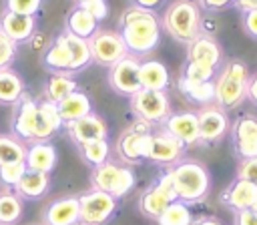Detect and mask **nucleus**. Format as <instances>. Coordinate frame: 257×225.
<instances>
[{
	"label": "nucleus",
	"mask_w": 257,
	"mask_h": 225,
	"mask_svg": "<svg viewBox=\"0 0 257 225\" xmlns=\"http://www.w3.org/2000/svg\"><path fill=\"white\" fill-rule=\"evenodd\" d=\"M88 48H90L92 62H96L98 66H106V68L128 54L120 34L108 28H98L88 38Z\"/></svg>",
	"instance_id": "obj_12"
},
{
	"label": "nucleus",
	"mask_w": 257,
	"mask_h": 225,
	"mask_svg": "<svg viewBox=\"0 0 257 225\" xmlns=\"http://www.w3.org/2000/svg\"><path fill=\"white\" fill-rule=\"evenodd\" d=\"M151 131H153L151 125L137 119L133 125H128L120 133V137L116 139L114 151L122 165H139L141 161H145V145Z\"/></svg>",
	"instance_id": "obj_9"
},
{
	"label": "nucleus",
	"mask_w": 257,
	"mask_h": 225,
	"mask_svg": "<svg viewBox=\"0 0 257 225\" xmlns=\"http://www.w3.org/2000/svg\"><path fill=\"white\" fill-rule=\"evenodd\" d=\"M26 165L24 163H8V165H0V183L6 189H14V185L20 181V177L24 175Z\"/></svg>",
	"instance_id": "obj_36"
},
{
	"label": "nucleus",
	"mask_w": 257,
	"mask_h": 225,
	"mask_svg": "<svg viewBox=\"0 0 257 225\" xmlns=\"http://www.w3.org/2000/svg\"><path fill=\"white\" fill-rule=\"evenodd\" d=\"M233 225H257V211L245 209L233 213Z\"/></svg>",
	"instance_id": "obj_43"
},
{
	"label": "nucleus",
	"mask_w": 257,
	"mask_h": 225,
	"mask_svg": "<svg viewBox=\"0 0 257 225\" xmlns=\"http://www.w3.org/2000/svg\"><path fill=\"white\" fill-rule=\"evenodd\" d=\"M191 225H223V221L213 215H199L191 221Z\"/></svg>",
	"instance_id": "obj_45"
},
{
	"label": "nucleus",
	"mask_w": 257,
	"mask_h": 225,
	"mask_svg": "<svg viewBox=\"0 0 257 225\" xmlns=\"http://www.w3.org/2000/svg\"><path fill=\"white\" fill-rule=\"evenodd\" d=\"M26 157V145L16 139L12 133L4 135L0 133V165L8 163H24Z\"/></svg>",
	"instance_id": "obj_33"
},
{
	"label": "nucleus",
	"mask_w": 257,
	"mask_h": 225,
	"mask_svg": "<svg viewBox=\"0 0 257 225\" xmlns=\"http://www.w3.org/2000/svg\"><path fill=\"white\" fill-rule=\"evenodd\" d=\"M16 52H18V44L0 32V70L12 68V64L16 60Z\"/></svg>",
	"instance_id": "obj_37"
},
{
	"label": "nucleus",
	"mask_w": 257,
	"mask_h": 225,
	"mask_svg": "<svg viewBox=\"0 0 257 225\" xmlns=\"http://www.w3.org/2000/svg\"><path fill=\"white\" fill-rule=\"evenodd\" d=\"M38 110H40V113H42V117H44V119H46V121L56 129V133L64 127V123H62V119H60V113H58V106H56L54 102H50V100H44V98H42V100L38 102Z\"/></svg>",
	"instance_id": "obj_40"
},
{
	"label": "nucleus",
	"mask_w": 257,
	"mask_h": 225,
	"mask_svg": "<svg viewBox=\"0 0 257 225\" xmlns=\"http://www.w3.org/2000/svg\"><path fill=\"white\" fill-rule=\"evenodd\" d=\"M56 161H58V153H56V147L50 141H40V143L26 145V157H24L26 169L50 175L52 169L56 167Z\"/></svg>",
	"instance_id": "obj_22"
},
{
	"label": "nucleus",
	"mask_w": 257,
	"mask_h": 225,
	"mask_svg": "<svg viewBox=\"0 0 257 225\" xmlns=\"http://www.w3.org/2000/svg\"><path fill=\"white\" fill-rule=\"evenodd\" d=\"M185 48H187L185 50L187 62H193V64H199L211 70H219L221 60H223V50H221V44L213 36L201 32L189 44H185Z\"/></svg>",
	"instance_id": "obj_16"
},
{
	"label": "nucleus",
	"mask_w": 257,
	"mask_h": 225,
	"mask_svg": "<svg viewBox=\"0 0 257 225\" xmlns=\"http://www.w3.org/2000/svg\"><path fill=\"white\" fill-rule=\"evenodd\" d=\"M38 225H42V223H38Z\"/></svg>",
	"instance_id": "obj_50"
},
{
	"label": "nucleus",
	"mask_w": 257,
	"mask_h": 225,
	"mask_svg": "<svg viewBox=\"0 0 257 225\" xmlns=\"http://www.w3.org/2000/svg\"><path fill=\"white\" fill-rule=\"evenodd\" d=\"M78 207H80L78 225H106L118 211V199L108 193L88 189L78 195Z\"/></svg>",
	"instance_id": "obj_8"
},
{
	"label": "nucleus",
	"mask_w": 257,
	"mask_h": 225,
	"mask_svg": "<svg viewBox=\"0 0 257 225\" xmlns=\"http://www.w3.org/2000/svg\"><path fill=\"white\" fill-rule=\"evenodd\" d=\"M161 28H165L173 40L189 44L201 34V8L193 0H173L163 12Z\"/></svg>",
	"instance_id": "obj_5"
},
{
	"label": "nucleus",
	"mask_w": 257,
	"mask_h": 225,
	"mask_svg": "<svg viewBox=\"0 0 257 225\" xmlns=\"http://www.w3.org/2000/svg\"><path fill=\"white\" fill-rule=\"evenodd\" d=\"M131 108L139 121H143L151 127H161L173 113L171 98L167 92L147 90V88H139L131 96Z\"/></svg>",
	"instance_id": "obj_7"
},
{
	"label": "nucleus",
	"mask_w": 257,
	"mask_h": 225,
	"mask_svg": "<svg viewBox=\"0 0 257 225\" xmlns=\"http://www.w3.org/2000/svg\"><path fill=\"white\" fill-rule=\"evenodd\" d=\"M64 129L74 145H84V143L100 141V139L108 137V125L104 123L102 117H98L94 113H88L86 117L76 119L72 123H66Z\"/></svg>",
	"instance_id": "obj_17"
},
{
	"label": "nucleus",
	"mask_w": 257,
	"mask_h": 225,
	"mask_svg": "<svg viewBox=\"0 0 257 225\" xmlns=\"http://www.w3.org/2000/svg\"><path fill=\"white\" fill-rule=\"evenodd\" d=\"M233 6L241 12H249V10H257V0H233Z\"/></svg>",
	"instance_id": "obj_46"
},
{
	"label": "nucleus",
	"mask_w": 257,
	"mask_h": 225,
	"mask_svg": "<svg viewBox=\"0 0 257 225\" xmlns=\"http://www.w3.org/2000/svg\"><path fill=\"white\" fill-rule=\"evenodd\" d=\"M197 121H199V145H205V147L221 143L231 129L227 110L215 102L199 106Z\"/></svg>",
	"instance_id": "obj_10"
},
{
	"label": "nucleus",
	"mask_w": 257,
	"mask_h": 225,
	"mask_svg": "<svg viewBox=\"0 0 257 225\" xmlns=\"http://www.w3.org/2000/svg\"><path fill=\"white\" fill-rule=\"evenodd\" d=\"M139 64H141V58H137L133 54H126L124 58H120L118 62H114L112 66H108V76H106L108 86L116 94L131 98L141 88Z\"/></svg>",
	"instance_id": "obj_14"
},
{
	"label": "nucleus",
	"mask_w": 257,
	"mask_h": 225,
	"mask_svg": "<svg viewBox=\"0 0 257 225\" xmlns=\"http://www.w3.org/2000/svg\"><path fill=\"white\" fill-rule=\"evenodd\" d=\"M247 98L257 104V74L255 76H249V84H247Z\"/></svg>",
	"instance_id": "obj_47"
},
{
	"label": "nucleus",
	"mask_w": 257,
	"mask_h": 225,
	"mask_svg": "<svg viewBox=\"0 0 257 225\" xmlns=\"http://www.w3.org/2000/svg\"><path fill=\"white\" fill-rule=\"evenodd\" d=\"M42 64L44 68H48L50 72H68L70 70V54H68V46H66V38L64 32L58 34L44 50L42 54Z\"/></svg>",
	"instance_id": "obj_25"
},
{
	"label": "nucleus",
	"mask_w": 257,
	"mask_h": 225,
	"mask_svg": "<svg viewBox=\"0 0 257 225\" xmlns=\"http://www.w3.org/2000/svg\"><path fill=\"white\" fill-rule=\"evenodd\" d=\"M221 201L233 213L245 211V209H255V203H257V185H253L249 181H243V179H235L223 191Z\"/></svg>",
	"instance_id": "obj_20"
},
{
	"label": "nucleus",
	"mask_w": 257,
	"mask_h": 225,
	"mask_svg": "<svg viewBox=\"0 0 257 225\" xmlns=\"http://www.w3.org/2000/svg\"><path fill=\"white\" fill-rule=\"evenodd\" d=\"M78 6H82L86 12H90L98 22L104 20L106 14H108V4H106V0H84V2H80Z\"/></svg>",
	"instance_id": "obj_41"
},
{
	"label": "nucleus",
	"mask_w": 257,
	"mask_h": 225,
	"mask_svg": "<svg viewBox=\"0 0 257 225\" xmlns=\"http://www.w3.org/2000/svg\"><path fill=\"white\" fill-rule=\"evenodd\" d=\"M34 30H36V16L16 14L8 10L0 16V32L16 44L26 42L34 34Z\"/></svg>",
	"instance_id": "obj_21"
},
{
	"label": "nucleus",
	"mask_w": 257,
	"mask_h": 225,
	"mask_svg": "<svg viewBox=\"0 0 257 225\" xmlns=\"http://www.w3.org/2000/svg\"><path fill=\"white\" fill-rule=\"evenodd\" d=\"M58 113H60V119L62 123H72L76 119H82L86 117L88 113H92V102L88 98V94L80 92V90H74L70 92L66 98H62L58 104Z\"/></svg>",
	"instance_id": "obj_28"
},
{
	"label": "nucleus",
	"mask_w": 257,
	"mask_h": 225,
	"mask_svg": "<svg viewBox=\"0 0 257 225\" xmlns=\"http://www.w3.org/2000/svg\"><path fill=\"white\" fill-rule=\"evenodd\" d=\"M118 34L128 54L141 58L159 46L161 20L153 10L131 4L118 18Z\"/></svg>",
	"instance_id": "obj_1"
},
{
	"label": "nucleus",
	"mask_w": 257,
	"mask_h": 225,
	"mask_svg": "<svg viewBox=\"0 0 257 225\" xmlns=\"http://www.w3.org/2000/svg\"><path fill=\"white\" fill-rule=\"evenodd\" d=\"M64 38H66V46H68V54H70V74H76L80 70H84L90 62H92V56H90V48H88V40L84 38H78L70 32L64 30Z\"/></svg>",
	"instance_id": "obj_30"
},
{
	"label": "nucleus",
	"mask_w": 257,
	"mask_h": 225,
	"mask_svg": "<svg viewBox=\"0 0 257 225\" xmlns=\"http://www.w3.org/2000/svg\"><path fill=\"white\" fill-rule=\"evenodd\" d=\"M193 215L189 205L175 199L167 205V209L157 217V225H191Z\"/></svg>",
	"instance_id": "obj_34"
},
{
	"label": "nucleus",
	"mask_w": 257,
	"mask_h": 225,
	"mask_svg": "<svg viewBox=\"0 0 257 225\" xmlns=\"http://www.w3.org/2000/svg\"><path fill=\"white\" fill-rule=\"evenodd\" d=\"M161 127L167 133H171L177 141H181L185 147H193L199 143V121H197V113L193 110L171 113Z\"/></svg>",
	"instance_id": "obj_18"
},
{
	"label": "nucleus",
	"mask_w": 257,
	"mask_h": 225,
	"mask_svg": "<svg viewBox=\"0 0 257 225\" xmlns=\"http://www.w3.org/2000/svg\"><path fill=\"white\" fill-rule=\"evenodd\" d=\"M40 4L42 0H6V10L16 14L36 16V12L40 10Z\"/></svg>",
	"instance_id": "obj_38"
},
{
	"label": "nucleus",
	"mask_w": 257,
	"mask_h": 225,
	"mask_svg": "<svg viewBox=\"0 0 257 225\" xmlns=\"http://www.w3.org/2000/svg\"><path fill=\"white\" fill-rule=\"evenodd\" d=\"M179 90L183 92V96L197 104V106H205L215 102V84L213 80L209 82H187L183 78H179Z\"/></svg>",
	"instance_id": "obj_31"
},
{
	"label": "nucleus",
	"mask_w": 257,
	"mask_h": 225,
	"mask_svg": "<svg viewBox=\"0 0 257 225\" xmlns=\"http://www.w3.org/2000/svg\"><path fill=\"white\" fill-rule=\"evenodd\" d=\"M235 179H243V181H249V183L257 185V157L241 159L239 165H237Z\"/></svg>",
	"instance_id": "obj_39"
},
{
	"label": "nucleus",
	"mask_w": 257,
	"mask_h": 225,
	"mask_svg": "<svg viewBox=\"0 0 257 225\" xmlns=\"http://www.w3.org/2000/svg\"><path fill=\"white\" fill-rule=\"evenodd\" d=\"M78 221H80L78 195L54 199L42 211V225H78Z\"/></svg>",
	"instance_id": "obj_19"
},
{
	"label": "nucleus",
	"mask_w": 257,
	"mask_h": 225,
	"mask_svg": "<svg viewBox=\"0 0 257 225\" xmlns=\"http://www.w3.org/2000/svg\"><path fill=\"white\" fill-rule=\"evenodd\" d=\"M167 171L171 175L173 189L179 201H183L185 205H197L207 199L211 191V173L203 163L183 157Z\"/></svg>",
	"instance_id": "obj_2"
},
{
	"label": "nucleus",
	"mask_w": 257,
	"mask_h": 225,
	"mask_svg": "<svg viewBox=\"0 0 257 225\" xmlns=\"http://www.w3.org/2000/svg\"><path fill=\"white\" fill-rule=\"evenodd\" d=\"M177 195H175V189H173V181H171V175L169 171L161 173L159 179L149 185L141 197H139V211L147 217V219H153L157 221V217L167 209V205L171 201H175Z\"/></svg>",
	"instance_id": "obj_13"
},
{
	"label": "nucleus",
	"mask_w": 257,
	"mask_h": 225,
	"mask_svg": "<svg viewBox=\"0 0 257 225\" xmlns=\"http://www.w3.org/2000/svg\"><path fill=\"white\" fill-rule=\"evenodd\" d=\"M139 80H141V88L167 92V88H169V68L161 60H141Z\"/></svg>",
	"instance_id": "obj_24"
},
{
	"label": "nucleus",
	"mask_w": 257,
	"mask_h": 225,
	"mask_svg": "<svg viewBox=\"0 0 257 225\" xmlns=\"http://www.w3.org/2000/svg\"><path fill=\"white\" fill-rule=\"evenodd\" d=\"M24 211L22 199L14 193V189H2L0 191V225H14L20 221Z\"/></svg>",
	"instance_id": "obj_32"
},
{
	"label": "nucleus",
	"mask_w": 257,
	"mask_h": 225,
	"mask_svg": "<svg viewBox=\"0 0 257 225\" xmlns=\"http://www.w3.org/2000/svg\"><path fill=\"white\" fill-rule=\"evenodd\" d=\"M74 90H76V80L72 78L70 72H50V76L44 80V86H42L44 100H50L54 104H58L62 98H66Z\"/></svg>",
	"instance_id": "obj_27"
},
{
	"label": "nucleus",
	"mask_w": 257,
	"mask_h": 225,
	"mask_svg": "<svg viewBox=\"0 0 257 225\" xmlns=\"http://www.w3.org/2000/svg\"><path fill=\"white\" fill-rule=\"evenodd\" d=\"M233 153L241 159L257 157V115L245 113L237 117L231 125Z\"/></svg>",
	"instance_id": "obj_15"
},
{
	"label": "nucleus",
	"mask_w": 257,
	"mask_h": 225,
	"mask_svg": "<svg viewBox=\"0 0 257 225\" xmlns=\"http://www.w3.org/2000/svg\"><path fill=\"white\" fill-rule=\"evenodd\" d=\"M64 30L70 32V34H74V36H78V38L88 40V38L98 30V20H96L90 12H86L82 6L76 4V6L68 12V16H66Z\"/></svg>",
	"instance_id": "obj_26"
},
{
	"label": "nucleus",
	"mask_w": 257,
	"mask_h": 225,
	"mask_svg": "<svg viewBox=\"0 0 257 225\" xmlns=\"http://www.w3.org/2000/svg\"><path fill=\"white\" fill-rule=\"evenodd\" d=\"M185 145L177 141L171 133H167L163 127L159 131H151L147 145H145V161H151L155 165L171 167L185 155Z\"/></svg>",
	"instance_id": "obj_11"
},
{
	"label": "nucleus",
	"mask_w": 257,
	"mask_h": 225,
	"mask_svg": "<svg viewBox=\"0 0 257 225\" xmlns=\"http://www.w3.org/2000/svg\"><path fill=\"white\" fill-rule=\"evenodd\" d=\"M215 84V104L221 108H237L247 98V84H249V68L243 60L231 58L227 60L213 78Z\"/></svg>",
	"instance_id": "obj_4"
},
{
	"label": "nucleus",
	"mask_w": 257,
	"mask_h": 225,
	"mask_svg": "<svg viewBox=\"0 0 257 225\" xmlns=\"http://www.w3.org/2000/svg\"><path fill=\"white\" fill-rule=\"evenodd\" d=\"M229 4H233V0H197V6L205 12H219Z\"/></svg>",
	"instance_id": "obj_44"
},
{
	"label": "nucleus",
	"mask_w": 257,
	"mask_h": 225,
	"mask_svg": "<svg viewBox=\"0 0 257 225\" xmlns=\"http://www.w3.org/2000/svg\"><path fill=\"white\" fill-rule=\"evenodd\" d=\"M243 28H245V34L257 40V10L243 12Z\"/></svg>",
	"instance_id": "obj_42"
},
{
	"label": "nucleus",
	"mask_w": 257,
	"mask_h": 225,
	"mask_svg": "<svg viewBox=\"0 0 257 225\" xmlns=\"http://www.w3.org/2000/svg\"><path fill=\"white\" fill-rule=\"evenodd\" d=\"M48 189H50V175L30 171V169H26L24 175L20 177V181L14 185V193L20 199H28V201H36V199L44 197L48 193Z\"/></svg>",
	"instance_id": "obj_23"
},
{
	"label": "nucleus",
	"mask_w": 257,
	"mask_h": 225,
	"mask_svg": "<svg viewBox=\"0 0 257 225\" xmlns=\"http://www.w3.org/2000/svg\"><path fill=\"white\" fill-rule=\"evenodd\" d=\"M78 147V153L82 157V161L90 167H98L102 165L104 161H108V153H110V147H108V141L106 139H100V141H90V143H84V145H76Z\"/></svg>",
	"instance_id": "obj_35"
},
{
	"label": "nucleus",
	"mask_w": 257,
	"mask_h": 225,
	"mask_svg": "<svg viewBox=\"0 0 257 225\" xmlns=\"http://www.w3.org/2000/svg\"><path fill=\"white\" fill-rule=\"evenodd\" d=\"M133 6H141V8H147V10H155L163 0H131Z\"/></svg>",
	"instance_id": "obj_48"
},
{
	"label": "nucleus",
	"mask_w": 257,
	"mask_h": 225,
	"mask_svg": "<svg viewBox=\"0 0 257 225\" xmlns=\"http://www.w3.org/2000/svg\"><path fill=\"white\" fill-rule=\"evenodd\" d=\"M74 2H76V4H80V2H84V0H74Z\"/></svg>",
	"instance_id": "obj_49"
},
{
	"label": "nucleus",
	"mask_w": 257,
	"mask_h": 225,
	"mask_svg": "<svg viewBox=\"0 0 257 225\" xmlns=\"http://www.w3.org/2000/svg\"><path fill=\"white\" fill-rule=\"evenodd\" d=\"M24 96V82L20 74L12 68L0 70V104L14 106Z\"/></svg>",
	"instance_id": "obj_29"
},
{
	"label": "nucleus",
	"mask_w": 257,
	"mask_h": 225,
	"mask_svg": "<svg viewBox=\"0 0 257 225\" xmlns=\"http://www.w3.org/2000/svg\"><path fill=\"white\" fill-rule=\"evenodd\" d=\"M88 183H90V189H96L120 199L128 195L131 189L135 187V173L131 167L108 159L102 165L92 167L88 175Z\"/></svg>",
	"instance_id": "obj_6"
},
{
	"label": "nucleus",
	"mask_w": 257,
	"mask_h": 225,
	"mask_svg": "<svg viewBox=\"0 0 257 225\" xmlns=\"http://www.w3.org/2000/svg\"><path fill=\"white\" fill-rule=\"evenodd\" d=\"M10 129H12V135L16 139H20L24 145L50 141L56 135V129L38 110V100H34L28 94H24L14 104Z\"/></svg>",
	"instance_id": "obj_3"
}]
</instances>
